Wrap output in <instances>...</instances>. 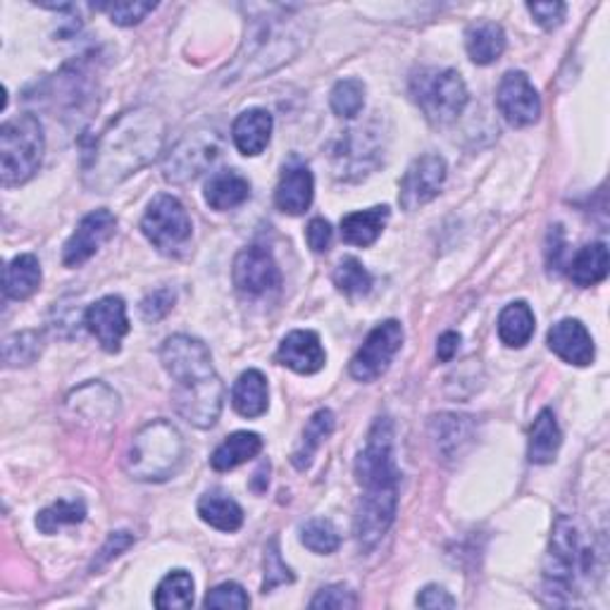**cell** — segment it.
Masks as SVG:
<instances>
[{"label":"cell","instance_id":"cell-1","mask_svg":"<svg viewBox=\"0 0 610 610\" xmlns=\"http://www.w3.org/2000/svg\"><path fill=\"white\" fill-rule=\"evenodd\" d=\"M168 124L152 108H134L110 122L84 160V186L108 194L162 152Z\"/></svg>","mask_w":610,"mask_h":610},{"label":"cell","instance_id":"cell-2","mask_svg":"<svg viewBox=\"0 0 610 610\" xmlns=\"http://www.w3.org/2000/svg\"><path fill=\"white\" fill-rule=\"evenodd\" d=\"M160 363L174 381V411L198 429L218 423L224 405V385L206 343L188 334H174L164 339Z\"/></svg>","mask_w":610,"mask_h":610},{"label":"cell","instance_id":"cell-3","mask_svg":"<svg viewBox=\"0 0 610 610\" xmlns=\"http://www.w3.org/2000/svg\"><path fill=\"white\" fill-rule=\"evenodd\" d=\"M260 12L263 15L248 20L244 46L229 70V80H258L286 65L308 46L310 32H305L301 8L267 5Z\"/></svg>","mask_w":610,"mask_h":610},{"label":"cell","instance_id":"cell-4","mask_svg":"<svg viewBox=\"0 0 610 610\" xmlns=\"http://www.w3.org/2000/svg\"><path fill=\"white\" fill-rule=\"evenodd\" d=\"M184 437L168 419H152L142 427L126 451V473L138 481H164L184 463Z\"/></svg>","mask_w":610,"mask_h":610},{"label":"cell","instance_id":"cell-5","mask_svg":"<svg viewBox=\"0 0 610 610\" xmlns=\"http://www.w3.org/2000/svg\"><path fill=\"white\" fill-rule=\"evenodd\" d=\"M591 551L582 549L577 525L568 515H558L544 561V587L553 601L572 599L582 575H589Z\"/></svg>","mask_w":610,"mask_h":610},{"label":"cell","instance_id":"cell-6","mask_svg":"<svg viewBox=\"0 0 610 610\" xmlns=\"http://www.w3.org/2000/svg\"><path fill=\"white\" fill-rule=\"evenodd\" d=\"M46 148L44 126L36 114L24 112L0 130V180L3 186L27 184L41 164Z\"/></svg>","mask_w":610,"mask_h":610},{"label":"cell","instance_id":"cell-7","mask_svg":"<svg viewBox=\"0 0 610 610\" xmlns=\"http://www.w3.org/2000/svg\"><path fill=\"white\" fill-rule=\"evenodd\" d=\"M355 479L365 496H399L401 473L396 467L393 425L389 417L375 419L365 449L355 457Z\"/></svg>","mask_w":610,"mask_h":610},{"label":"cell","instance_id":"cell-8","mask_svg":"<svg viewBox=\"0 0 610 610\" xmlns=\"http://www.w3.org/2000/svg\"><path fill=\"white\" fill-rule=\"evenodd\" d=\"M415 103L423 108L431 124H451L467 108V86L461 72L455 70H427L413 80Z\"/></svg>","mask_w":610,"mask_h":610},{"label":"cell","instance_id":"cell-9","mask_svg":"<svg viewBox=\"0 0 610 610\" xmlns=\"http://www.w3.org/2000/svg\"><path fill=\"white\" fill-rule=\"evenodd\" d=\"M142 232L164 256H180L194 236V224L180 200L170 194H160L148 203Z\"/></svg>","mask_w":610,"mask_h":610},{"label":"cell","instance_id":"cell-10","mask_svg":"<svg viewBox=\"0 0 610 610\" xmlns=\"http://www.w3.org/2000/svg\"><path fill=\"white\" fill-rule=\"evenodd\" d=\"M401 346H403V325L399 320H387L377 325L363 341L358 353L353 355L349 367L351 377L363 381V385L377 381L389 370Z\"/></svg>","mask_w":610,"mask_h":610},{"label":"cell","instance_id":"cell-11","mask_svg":"<svg viewBox=\"0 0 610 610\" xmlns=\"http://www.w3.org/2000/svg\"><path fill=\"white\" fill-rule=\"evenodd\" d=\"M447 160L441 156H423L413 160L401 180V208L417 210L427 206L429 200H435L441 194L443 182H447Z\"/></svg>","mask_w":610,"mask_h":610},{"label":"cell","instance_id":"cell-12","mask_svg":"<svg viewBox=\"0 0 610 610\" xmlns=\"http://www.w3.org/2000/svg\"><path fill=\"white\" fill-rule=\"evenodd\" d=\"M218 136L212 132H194L182 138L176 148L170 152L164 164V180L172 184H184L196 180L200 172H206L208 164L218 158Z\"/></svg>","mask_w":610,"mask_h":610},{"label":"cell","instance_id":"cell-13","mask_svg":"<svg viewBox=\"0 0 610 610\" xmlns=\"http://www.w3.org/2000/svg\"><path fill=\"white\" fill-rule=\"evenodd\" d=\"M234 286L246 296H263L282 284V272L274 256L263 246L244 248L234 260Z\"/></svg>","mask_w":610,"mask_h":610},{"label":"cell","instance_id":"cell-14","mask_svg":"<svg viewBox=\"0 0 610 610\" xmlns=\"http://www.w3.org/2000/svg\"><path fill=\"white\" fill-rule=\"evenodd\" d=\"M496 103L508 124L513 126H529L541 114V98L525 72H508L503 76Z\"/></svg>","mask_w":610,"mask_h":610},{"label":"cell","instance_id":"cell-15","mask_svg":"<svg viewBox=\"0 0 610 610\" xmlns=\"http://www.w3.org/2000/svg\"><path fill=\"white\" fill-rule=\"evenodd\" d=\"M118 220L110 210H94L88 212L82 222L76 224L74 234L68 239L65 248H62V263L68 267H82L86 260H91L98 248L114 234Z\"/></svg>","mask_w":610,"mask_h":610},{"label":"cell","instance_id":"cell-16","mask_svg":"<svg viewBox=\"0 0 610 610\" xmlns=\"http://www.w3.org/2000/svg\"><path fill=\"white\" fill-rule=\"evenodd\" d=\"M84 325L106 353H120L124 337L130 334V317L120 296H106L91 303L84 313Z\"/></svg>","mask_w":610,"mask_h":610},{"label":"cell","instance_id":"cell-17","mask_svg":"<svg viewBox=\"0 0 610 610\" xmlns=\"http://www.w3.org/2000/svg\"><path fill=\"white\" fill-rule=\"evenodd\" d=\"M399 511V496H361L355 511V539L361 551H373L391 529Z\"/></svg>","mask_w":610,"mask_h":610},{"label":"cell","instance_id":"cell-18","mask_svg":"<svg viewBox=\"0 0 610 610\" xmlns=\"http://www.w3.org/2000/svg\"><path fill=\"white\" fill-rule=\"evenodd\" d=\"M277 361L298 375H315L325 367L327 353L320 337L310 332V329H294L279 343Z\"/></svg>","mask_w":610,"mask_h":610},{"label":"cell","instance_id":"cell-19","mask_svg":"<svg viewBox=\"0 0 610 610\" xmlns=\"http://www.w3.org/2000/svg\"><path fill=\"white\" fill-rule=\"evenodd\" d=\"M549 349L561 361L577 367H587L596 358L594 339L587 332V327L580 320H572V317H565V320L556 322L549 329Z\"/></svg>","mask_w":610,"mask_h":610},{"label":"cell","instance_id":"cell-20","mask_svg":"<svg viewBox=\"0 0 610 610\" xmlns=\"http://www.w3.org/2000/svg\"><path fill=\"white\" fill-rule=\"evenodd\" d=\"M315 196V180L313 172L305 164H289L282 172V180L274 191L277 208L286 215H303L313 206Z\"/></svg>","mask_w":610,"mask_h":610},{"label":"cell","instance_id":"cell-21","mask_svg":"<svg viewBox=\"0 0 610 610\" xmlns=\"http://www.w3.org/2000/svg\"><path fill=\"white\" fill-rule=\"evenodd\" d=\"M68 408L74 411L76 417L88 419V423H106L112 425V419L118 417V393L108 389L100 381H91L82 389H76L68 399Z\"/></svg>","mask_w":610,"mask_h":610},{"label":"cell","instance_id":"cell-22","mask_svg":"<svg viewBox=\"0 0 610 610\" xmlns=\"http://www.w3.org/2000/svg\"><path fill=\"white\" fill-rule=\"evenodd\" d=\"M272 126V114L263 108H251L241 112L232 126V136L239 152H244L248 158L260 156V152L270 146Z\"/></svg>","mask_w":610,"mask_h":610},{"label":"cell","instance_id":"cell-23","mask_svg":"<svg viewBox=\"0 0 610 610\" xmlns=\"http://www.w3.org/2000/svg\"><path fill=\"white\" fill-rule=\"evenodd\" d=\"M475 423L473 417L443 413L431 419V439L437 443V451L443 457H457L463 449L473 441Z\"/></svg>","mask_w":610,"mask_h":610},{"label":"cell","instance_id":"cell-24","mask_svg":"<svg viewBox=\"0 0 610 610\" xmlns=\"http://www.w3.org/2000/svg\"><path fill=\"white\" fill-rule=\"evenodd\" d=\"M561 443H563V431L558 427V419L551 408H544L529 429V447H527L529 463L534 465L553 463Z\"/></svg>","mask_w":610,"mask_h":610},{"label":"cell","instance_id":"cell-25","mask_svg":"<svg viewBox=\"0 0 610 610\" xmlns=\"http://www.w3.org/2000/svg\"><path fill=\"white\" fill-rule=\"evenodd\" d=\"M41 279H44L41 263H38L36 256H32V253L15 256L5 267V282H3L5 298L10 301L32 298L36 291L41 289Z\"/></svg>","mask_w":610,"mask_h":610},{"label":"cell","instance_id":"cell-26","mask_svg":"<svg viewBox=\"0 0 610 610\" xmlns=\"http://www.w3.org/2000/svg\"><path fill=\"white\" fill-rule=\"evenodd\" d=\"M389 215L391 212L387 206H375L370 210L351 212L341 220V239L351 246H361V248L373 246L381 236V232H385Z\"/></svg>","mask_w":610,"mask_h":610},{"label":"cell","instance_id":"cell-27","mask_svg":"<svg viewBox=\"0 0 610 610\" xmlns=\"http://www.w3.org/2000/svg\"><path fill=\"white\" fill-rule=\"evenodd\" d=\"M251 198V184L246 176L234 170L215 172L206 184V203L212 210H234Z\"/></svg>","mask_w":610,"mask_h":610},{"label":"cell","instance_id":"cell-28","mask_svg":"<svg viewBox=\"0 0 610 610\" xmlns=\"http://www.w3.org/2000/svg\"><path fill=\"white\" fill-rule=\"evenodd\" d=\"M232 405L241 417H260L270 405V391H267V379L260 370L241 373L232 389Z\"/></svg>","mask_w":610,"mask_h":610},{"label":"cell","instance_id":"cell-29","mask_svg":"<svg viewBox=\"0 0 610 610\" xmlns=\"http://www.w3.org/2000/svg\"><path fill=\"white\" fill-rule=\"evenodd\" d=\"M337 427V417L334 413L329 411V408H322V411H317L310 419H308V425H305L303 429V435H301V441H298V447L294 449V453H291V463H294L296 469H301V473H305L313 465V457L315 453L320 451L322 443L332 437V431Z\"/></svg>","mask_w":610,"mask_h":610},{"label":"cell","instance_id":"cell-30","mask_svg":"<svg viewBox=\"0 0 610 610\" xmlns=\"http://www.w3.org/2000/svg\"><path fill=\"white\" fill-rule=\"evenodd\" d=\"M263 451V439L256 431H234L229 435L215 453L210 455V465L218 469V473H229L239 465H244L253 461Z\"/></svg>","mask_w":610,"mask_h":610},{"label":"cell","instance_id":"cell-31","mask_svg":"<svg viewBox=\"0 0 610 610\" xmlns=\"http://www.w3.org/2000/svg\"><path fill=\"white\" fill-rule=\"evenodd\" d=\"M505 32L501 24L496 22H479L475 27H469L465 34V48L469 60L475 65H491L499 60L505 50Z\"/></svg>","mask_w":610,"mask_h":610},{"label":"cell","instance_id":"cell-32","mask_svg":"<svg viewBox=\"0 0 610 610\" xmlns=\"http://www.w3.org/2000/svg\"><path fill=\"white\" fill-rule=\"evenodd\" d=\"M537 329V320L525 301L505 305L499 315V339L508 349H525Z\"/></svg>","mask_w":610,"mask_h":610},{"label":"cell","instance_id":"cell-33","mask_svg":"<svg viewBox=\"0 0 610 610\" xmlns=\"http://www.w3.org/2000/svg\"><path fill=\"white\" fill-rule=\"evenodd\" d=\"M198 515L203 523L220 532H236L244 525V511H241V505L220 491L200 496Z\"/></svg>","mask_w":610,"mask_h":610},{"label":"cell","instance_id":"cell-34","mask_svg":"<svg viewBox=\"0 0 610 610\" xmlns=\"http://www.w3.org/2000/svg\"><path fill=\"white\" fill-rule=\"evenodd\" d=\"M568 274L572 282L582 289L601 284L608 277V246L603 244V241H599V244L584 246L577 256L572 258Z\"/></svg>","mask_w":610,"mask_h":610},{"label":"cell","instance_id":"cell-35","mask_svg":"<svg viewBox=\"0 0 610 610\" xmlns=\"http://www.w3.org/2000/svg\"><path fill=\"white\" fill-rule=\"evenodd\" d=\"M156 608H191L194 606V577L186 570H172L168 577H162L156 589Z\"/></svg>","mask_w":610,"mask_h":610},{"label":"cell","instance_id":"cell-36","mask_svg":"<svg viewBox=\"0 0 610 610\" xmlns=\"http://www.w3.org/2000/svg\"><path fill=\"white\" fill-rule=\"evenodd\" d=\"M84 517H86V503L82 499H74V501L60 499L36 515V529L44 534H56L65 525L84 523Z\"/></svg>","mask_w":610,"mask_h":610},{"label":"cell","instance_id":"cell-37","mask_svg":"<svg viewBox=\"0 0 610 610\" xmlns=\"http://www.w3.org/2000/svg\"><path fill=\"white\" fill-rule=\"evenodd\" d=\"M373 274L365 270V265L355 258H343L334 270V286L343 296H365L373 289Z\"/></svg>","mask_w":610,"mask_h":610},{"label":"cell","instance_id":"cell-38","mask_svg":"<svg viewBox=\"0 0 610 610\" xmlns=\"http://www.w3.org/2000/svg\"><path fill=\"white\" fill-rule=\"evenodd\" d=\"M329 106L339 114V118L353 120L358 118L365 108V84L361 80H341L334 84L332 94H329Z\"/></svg>","mask_w":610,"mask_h":610},{"label":"cell","instance_id":"cell-39","mask_svg":"<svg viewBox=\"0 0 610 610\" xmlns=\"http://www.w3.org/2000/svg\"><path fill=\"white\" fill-rule=\"evenodd\" d=\"M301 544L305 546V549H310L313 553L329 556L341 546V537H339V529L334 527L332 520L315 517V520H310V523H305L301 527Z\"/></svg>","mask_w":610,"mask_h":610},{"label":"cell","instance_id":"cell-40","mask_svg":"<svg viewBox=\"0 0 610 610\" xmlns=\"http://www.w3.org/2000/svg\"><path fill=\"white\" fill-rule=\"evenodd\" d=\"M41 334L38 332L12 334L3 343V361L8 367L32 365L41 355Z\"/></svg>","mask_w":610,"mask_h":610},{"label":"cell","instance_id":"cell-41","mask_svg":"<svg viewBox=\"0 0 610 610\" xmlns=\"http://www.w3.org/2000/svg\"><path fill=\"white\" fill-rule=\"evenodd\" d=\"M294 572L282 561V551H279V539H270L265 549V577H263V594H270L272 589L282 587V584L294 582Z\"/></svg>","mask_w":610,"mask_h":610},{"label":"cell","instance_id":"cell-42","mask_svg":"<svg viewBox=\"0 0 610 610\" xmlns=\"http://www.w3.org/2000/svg\"><path fill=\"white\" fill-rule=\"evenodd\" d=\"M206 608H239L244 610L251 606V599L246 589L241 587L236 582H224L220 587H215L212 591H208L206 601H203Z\"/></svg>","mask_w":610,"mask_h":610},{"label":"cell","instance_id":"cell-43","mask_svg":"<svg viewBox=\"0 0 610 610\" xmlns=\"http://www.w3.org/2000/svg\"><path fill=\"white\" fill-rule=\"evenodd\" d=\"M358 606V596L346 584H329V587L320 589L315 594V599L310 601V608H334V610H343V608H355Z\"/></svg>","mask_w":610,"mask_h":610},{"label":"cell","instance_id":"cell-44","mask_svg":"<svg viewBox=\"0 0 610 610\" xmlns=\"http://www.w3.org/2000/svg\"><path fill=\"white\" fill-rule=\"evenodd\" d=\"M156 3H110V5H100V10H106L112 24L118 27H134L142 20H146L152 10H156Z\"/></svg>","mask_w":610,"mask_h":610},{"label":"cell","instance_id":"cell-45","mask_svg":"<svg viewBox=\"0 0 610 610\" xmlns=\"http://www.w3.org/2000/svg\"><path fill=\"white\" fill-rule=\"evenodd\" d=\"M174 291L172 289H156L142 301V315L146 322H160L174 308Z\"/></svg>","mask_w":610,"mask_h":610},{"label":"cell","instance_id":"cell-46","mask_svg":"<svg viewBox=\"0 0 610 610\" xmlns=\"http://www.w3.org/2000/svg\"><path fill=\"white\" fill-rule=\"evenodd\" d=\"M527 10L532 12V17L537 20L539 27H544L546 32H553L563 24L565 20V3H529Z\"/></svg>","mask_w":610,"mask_h":610},{"label":"cell","instance_id":"cell-47","mask_svg":"<svg viewBox=\"0 0 610 610\" xmlns=\"http://www.w3.org/2000/svg\"><path fill=\"white\" fill-rule=\"evenodd\" d=\"M134 541H136V539H134V534H130V532H112L103 549L98 551V558L94 561L91 570L103 568L106 563L112 561V558L122 556L126 549H130V546H134Z\"/></svg>","mask_w":610,"mask_h":610},{"label":"cell","instance_id":"cell-48","mask_svg":"<svg viewBox=\"0 0 610 610\" xmlns=\"http://www.w3.org/2000/svg\"><path fill=\"white\" fill-rule=\"evenodd\" d=\"M332 239H334V229L322 218L310 220L308 229H305V241H308V246L315 253H327L329 246H332Z\"/></svg>","mask_w":610,"mask_h":610},{"label":"cell","instance_id":"cell-49","mask_svg":"<svg viewBox=\"0 0 610 610\" xmlns=\"http://www.w3.org/2000/svg\"><path fill=\"white\" fill-rule=\"evenodd\" d=\"M415 603L419 608H455L453 596L439 587V584H427V587L417 594Z\"/></svg>","mask_w":610,"mask_h":610},{"label":"cell","instance_id":"cell-50","mask_svg":"<svg viewBox=\"0 0 610 610\" xmlns=\"http://www.w3.org/2000/svg\"><path fill=\"white\" fill-rule=\"evenodd\" d=\"M461 334L457 332H443L437 341V358L441 363H451L455 358L457 349H461Z\"/></svg>","mask_w":610,"mask_h":610}]
</instances>
